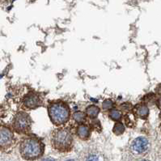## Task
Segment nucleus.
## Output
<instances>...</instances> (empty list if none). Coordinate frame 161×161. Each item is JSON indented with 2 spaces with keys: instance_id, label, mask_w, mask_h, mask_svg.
I'll return each mask as SVG.
<instances>
[{
  "instance_id": "obj_1",
  "label": "nucleus",
  "mask_w": 161,
  "mask_h": 161,
  "mask_svg": "<svg viewBox=\"0 0 161 161\" xmlns=\"http://www.w3.org/2000/svg\"><path fill=\"white\" fill-rule=\"evenodd\" d=\"M45 146L39 138L30 136L22 140L19 146V152L23 159L34 160L40 158L44 153Z\"/></svg>"
},
{
  "instance_id": "obj_2",
  "label": "nucleus",
  "mask_w": 161,
  "mask_h": 161,
  "mask_svg": "<svg viewBox=\"0 0 161 161\" xmlns=\"http://www.w3.org/2000/svg\"><path fill=\"white\" fill-rule=\"evenodd\" d=\"M48 114L52 123L56 126H62L70 119V109L67 104L63 101H55L49 105Z\"/></svg>"
},
{
  "instance_id": "obj_3",
  "label": "nucleus",
  "mask_w": 161,
  "mask_h": 161,
  "mask_svg": "<svg viewBox=\"0 0 161 161\" xmlns=\"http://www.w3.org/2000/svg\"><path fill=\"white\" fill-rule=\"evenodd\" d=\"M73 142L74 139L71 131L65 127L56 129L51 136L53 147L59 152L70 151L73 146Z\"/></svg>"
},
{
  "instance_id": "obj_4",
  "label": "nucleus",
  "mask_w": 161,
  "mask_h": 161,
  "mask_svg": "<svg viewBox=\"0 0 161 161\" xmlns=\"http://www.w3.org/2000/svg\"><path fill=\"white\" fill-rule=\"evenodd\" d=\"M32 118L27 113L20 111L13 117L12 128L19 134H27L31 130Z\"/></svg>"
},
{
  "instance_id": "obj_5",
  "label": "nucleus",
  "mask_w": 161,
  "mask_h": 161,
  "mask_svg": "<svg viewBox=\"0 0 161 161\" xmlns=\"http://www.w3.org/2000/svg\"><path fill=\"white\" fill-rule=\"evenodd\" d=\"M15 143L13 131L9 127L0 126V149L7 150L12 148Z\"/></svg>"
},
{
  "instance_id": "obj_6",
  "label": "nucleus",
  "mask_w": 161,
  "mask_h": 161,
  "mask_svg": "<svg viewBox=\"0 0 161 161\" xmlns=\"http://www.w3.org/2000/svg\"><path fill=\"white\" fill-rule=\"evenodd\" d=\"M23 106L28 109H36L43 105V100L40 95L35 92H29L22 100Z\"/></svg>"
},
{
  "instance_id": "obj_7",
  "label": "nucleus",
  "mask_w": 161,
  "mask_h": 161,
  "mask_svg": "<svg viewBox=\"0 0 161 161\" xmlns=\"http://www.w3.org/2000/svg\"><path fill=\"white\" fill-rule=\"evenodd\" d=\"M149 148V141L145 137H138L131 143V150L135 154L145 153Z\"/></svg>"
},
{
  "instance_id": "obj_8",
  "label": "nucleus",
  "mask_w": 161,
  "mask_h": 161,
  "mask_svg": "<svg viewBox=\"0 0 161 161\" xmlns=\"http://www.w3.org/2000/svg\"><path fill=\"white\" fill-rule=\"evenodd\" d=\"M91 128L86 124H80L76 128V134L80 139L87 140L91 136Z\"/></svg>"
},
{
  "instance_id": "obj_9",
  "label": "nucleus",
  "mask_w": 161,
  "mask_h": 161,
  "mask_svg": "<svg viewBox=\"0 0 161 161\" xmlns=\"http://www.w3.org/2000/svg\"><path fill=\"white\" fill-rule=\"evenodd\" d=\"M135 112L137 116L141 119L148 118V115H149V109L146 105H138L136 106Z\"/></svg>"
},
{
  "instance_id": "obj_10",
  "label": "nucleus",
  "mask_w": 161,
  "mask_h": 161,
  "mask_svg": "<svg viewBox=\"0 0 161 161\" xmlns=\"http://www.w3.org/2000/svg\"><path fill=\"white\" fill-rule=\"evenodd\" d=\"M100 111H101V109H100L99 107L96 106V105H92L87 107V109L85 110V113L87 115V117H88L90 119L94 120V119H96L98 117V115L100 113Z\"/></svg>"
},
{
  "instance_id": "obj_11",
  "label": "nucleus",
  "mask_w": 161,
  "mask_h": 161,
  "mask_svg": "<svg viewBox=\"0 0 161 161\" xmlns=\"http://www.w3.org/2000/svg\"><path fill=\"white\" fill-rule=\"evenodd\" d=\"M86 115L85 113H83L81 111H77L75 113H73L72 118L75 122L79 123V124H84L86 122Z\"/></svg>"
},
{
  "instance_id": "obj_12",
  "label": "nucleus",
  "mask_w": 161,
  "mask_h": 161,
  "mask_svg": "<svg viewBox=\"0 0 161 161\" xmlns=\"http://www.w3.org/2000/svg\"><path fill=\"white\" fill-rule=\"evenodd\" d=\"M109 117L111 120L114 121V122H120L122 117V113L119 109H113L109 111Z\"/></svg>"
},
{
  "instance_id": "obj_13",
  "label": "nucleus",
  "mask_w": 161,
  "mask_h": 161,
  "mask_svg": "<svg viewBox=\"0 0 161 161\" xmlns=\"http://www.w3.org/2000/svg\"><path fill=\"white\" fill-rule=\"evenodd\" d=\"M125 130H126L125 125L121 122H116L113 128V134L116 135H122L125 132Z\"/></svg>"
},
{
  "instance_id": "obj_14",
  "label": "nucleus",
  "mask_w": 161,
  "mask_h": 161,
  "mask_svg": "<svg viewBox=\"0 0 161 161\" xmlns=\"http://www.w3.org/2000/svg\"><path fill=\"white\" fill-rule=\"evenodd\" d=\"M114 101L110 99L105 100L102 103V109L105 111H110L111 109H114Z\"/></svg>"
},
{
  "instance_id": "obj_15",
  "label": "nucleus",
  "mask_w": 161,
  "mask_h": 161,
  "mask_svg": "<svg viewBox=\"0 0 161 161\" xmlns=\"http://www.w3.org/2000/svg\"><path fill=\"white\" fill-rule=\"evenodd\" d=\"M120 109L126 113H130V111H131V109H132V105L129 102L123 103L120 105Z\"/></svg>"
},
{
  "instance_id": "obj_16",
  "label": "nucleus",
  "mask_w": 161,
  "mask_h": 161,
  "mask_svg": "<svg viewBox=\"0 0 161 161\" xmlns=\"http://www.w3.org/2000/svg\"><path fill=\"white\" fill-rule=\"evenodd\" d=\"M86 161H100L99 157L96 155H91L87 158Z\"/></svg>"
},
{
  "instance_id": "obj_17",
  "label": "nucleus",
  "mask_w": 161,
  "mask_h": 161,
  "mask_svg": "<svg viewBox=\"0 0 161 161\" xmlns=\"http://www.w3.org/2000/svg\"><path fill=\"white\" fill-rule=\"evenodd\" d=\"M157 105H158V107H159V109H161V97H160V98H159V100H158Z\"/></svg>"
},
{
  "instance_id": "obj_18",
  "label": "nucleus",
  "mask_w": 161,
  "mask_h": 161,
  "mask_svg": "<svg viewBox=\"0 0 161 161\" xmlns=\"http://www.w3.org/2000/svg\"><path fill=\"white\" fill-rule=\"evenodd\" d=\"M43 161H55V160H54V159H44Z\"/></svg>"
},
{
  "instance_id": "obj_19",
  "label": "nucleus",
  "mask_w": 161,
  "mask_h": 161,
  "mask_svg": "<svg viewBox=\"0 0 161 161\" xmlns=\"http://www.w3.org/2000/svg\"><path fill=\"white\" fill-rule=\"evenodd\" d=\"M66 161H75L74 159H68V160H66Z\"/></svg>"
},
{
  "instance_id": "obj_20",
  "label": "nucleus",
  "mask_w": 161,
  "mask_h": 161,
  "mask_svg": "<svg viewBox=\"0 0 161 161\" xmlns=\"http://www.w3.org/2000/svg\"><path fill=\"white\" fill-rule=\"evenodd\" d=\"M141 161H148V160H145V159H144V160H141Z\"/></svg>"
},
{
  "instance_id": "obj_21",
  "label": "nucleus",
  "mask_w": 161,
  "mask_h": 161,
  "mask_svg": "<svg viewBox=\"0 0 161 161\" xmlns=\"http://www.w3.org/2000/svg\"><path fill=\"white\" fill-rule=\"evenodd\" d=\"M159 127H160V130H161V124H160V126H159Z\"/></svg>"
}]
</instances>
